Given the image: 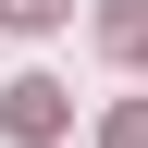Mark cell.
Here are the masks:
<instances>
[{
    "instance_id": "cell-1",
    "label": "cell",
    "mask_w": 148,
    "mask_h": 148,
    "mask_svg": "<svg viewBox=\"0 0 148 148\" xmlns=\"http://www.w3.org/2000/svg\"><path fill=\"white\" fill-rule=\"evenodd\" d=\"M0 123H12L25 148H49V136H62V86H49V74H25V86L0 99Z\"/></svg>"
},
{
    "instance_id": "cell-2",
    "label": "cell",
    "mask_w": 148,
    "mask_h": 148,
    "mask_svg": "<svg viewBox=\"0 0 148 148\" xmlns=\"http://www.w3.org/2000/svg\"><path fill=\"white\" fill-rule=\"evenodd\" d=\"M99 37L123 49V62H148V0H111V12H99Z\"/></svg>"
},
{
    "instance_id": "cell-3",
    "label": "cell",
    "mask_w": 148,
    "mask_h": 148,
    "mask_svg": "<svg viewBox=\"0 0 148 148\" xmlns=\"http://www.w3.org/2000/svg\"><path fill=\"white\" fill-rule=\"evenodd\" d=\"M62 12H74V0H0V25H25V37H37V25H62Z\"/></svg>"
},
{
    "instance_id": "cell-4",
    "label": "cell",
    "mask_w": 148,
    "mask_h": 148,
    "mask_svg": "<svg viewBox=\"0 0 148 148\" xmlns=\"http://www.w3.org/2000/svg\"><path fill=\"white\" fill-rule=\"evenodd\" d=\"M99 148H148V111H111V136Z\"/></svg>"
}]
</instances>
